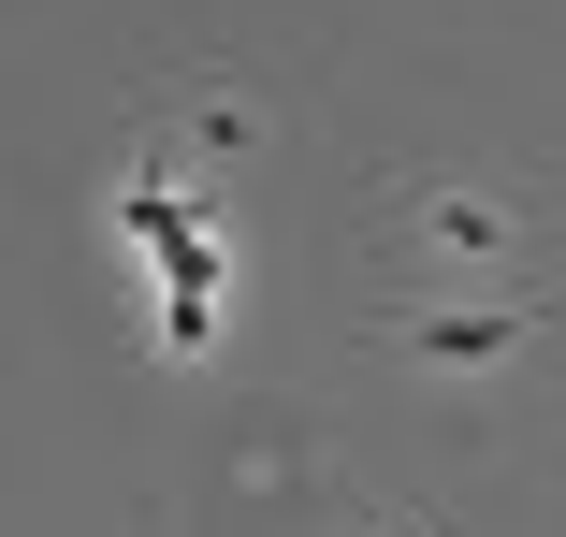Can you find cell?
I'll list each match as a JSON object with an SVG mask.
<instances>
[{"label":"cell","instance_id":"6da1fadb","mask_svg":"<svg viewBox=\"0 0 566 537\" xmlns=\"http://www.w3.org/2000/svg\"><path fill=\"white\" fill-rule=\"evenodd\" d=\"M421 349H436V364H480V349H509V305H465V319H421Z\"/></svg>","mask_w":566,"mask_h":537}]
</instances>
